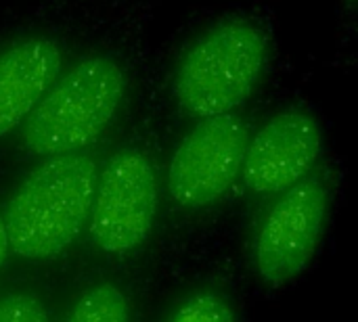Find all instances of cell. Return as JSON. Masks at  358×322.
I'll list each match as a JSON object with an SVG mask.
<instances>
[{
	"label": "cell",
	"instance_id": "4",
	"mask_svg": "<svg viewBox=\"0 0 358 322\" xmlns=\"http://www.w3.org/2000/svg\"><path fill=\"white\" fill-rule=\"evenodd\" d=\"M331 193L321 176H308L277 195L252 241V264L271 287L296 281L315 260L327 230Z\"/></svg>",
	"mask_w": 358,
	"mask_h": 322
},
{
	"label": "cell",
	"instance_id": "11",
	"mask_svg": "<svg viewBox=\"0 0 358 322\" xmlns=\"http://www.w3.org/2000/svg\"><path fill=\"white\" fill-rule=\"evenodd\" d=\"M0 322H50V316L38 295L19 291L0 300Z\"/></svg>",
	"mask_w": 358,
	"mask_h": 322
},
{
	"label": "cell",
	"instance_id": "2",
	"mask_svg": "<svg viewBox=\"0 0 358 322\" xmlns=\"http://www.w3.org/2000/svg\"><path fill=\"white\" fill-rule=\"evenodd\" d=\"M271 59L266 31L250 19H224L208 27L180 57L172 92L197 119L235 113L258 88Z\"/></svg>",
	"mask_w": 358,
	"mask_h": 322
},
{
	"label": "cell",
	"instance_id": "1",
	"mask_svg": "<svg viewBox=\"0 0 358 322\" xmlns=\"http://www.w3.org/2000/svg\"><path fill=\"white\" fill-rule=\"evenodd\" d=\"M96 178L90 155L44 157L4 205L2 220L10 251L29 262L59 258L90 216Z\"/></svg>",
	"mask_w": 358,
	"mask_h": 322
},
{
	"label": "cell",
	"instance_id": "12",
	"mask_svg": "<svg viewBox=\"0 0 358 322\" xmlns=\"http://www.w3.org/2000/svg\"><path fill=\"white\" fill-rule=\"evenodd\" d=\"M8 251H10V247H8V237H6L4 220H2V216H0V268H2V264L6 262Z\"/></svg>",
	"mask_w": 358,
	"mask_h": 322
},
{
	"label": "cell",
	"instance_id": "7",
	"mask_svg": "<svg viewBox=\"0 0 358 322\" xmlns=\"http://www.w3.org/2000/svg\"><path fill=\"white\" fill-rule=\"evenodd\" d=\"M321 153L317 117L304 109H283L250 136L241 178L252 193L277 197L313 176Z\"/></svg>",
	"mask_w": 358,
	"mask_h": 322
},
{
	"label": "cell",
	"instance_id": "6",
	"mask_svg": "<svg viewBox=\"0 0 358 322\" xmlns=\"http://www.w3.org/2000/svg\"><path fill=\"white\" fill-rule=\"evenodd\" d=\"M250 128L237 113L199 119L172 153L168 191L187 210L210 207L237 182L243 170Z\"/></svg>",
	"mask_w": 358,
	"mask_h": 322
},
{
	"label": "cell",
	"instance_id": "3",
	"mask_svg": "<svg viewBox=\"0 0 358 322\" xmlns=\"http://www.w3.org/2000/svg\"><path fill=\"white\" fill-rule=\"evenodd\" d=\"M126 92V73L109 54L80 59L55 80L21 128L38 157L80 153L113 122Z\"/></svg>",
	"mask_w": 358,
	"mask_h": 322
},
{
	"label": "cell",
	"instance_id": "10",
	"mask_svg": "<svg viewBox=\"0 0 358 322\" xmlns=\"http://www.w3.org/2000/svg\"><path fill=\"white\" fill-rule=\"evenodd\" d=\"M168 322H237V312L227 295L197 291L176 306Z\"/></svg>",
	"mask_w": 358,
	"mask_h": 322
},
{
	"label": "cell",
	"instance_id": "5",
	"mask_svg": "<svg viewBox=\"0 0 358 322\" xmlns=\"http://www.w3.org/2000/svg\"><path fill=\"white\" fill-rule=\"evenodd\" d=\"M159 203L157 170L138 149L117 151L96 178L88 235L109 254L124 256L141 247L155 222Z\"/></svg>",
	"mask_w": 358,
	"mask_h": 322
},
{
	"label": "cell",
	"instance_id": "8",
	"mask_svg": "<svg viewBox=\"0 0 358 322\" xmlns=\"http://www.w3.org/2000/svg\"><path fill=\"white\" fill-rule=\"evenodd\" d=\"M63 52L48 38H25L0 50V138L19 128L61 75Z\"/></svg>",
	"mask_w": 358,
	"mask_h": 322
},
{
	"label": "cell",
	"instance_id": "9",
	"mask_svg": "<svg viewBox=\"0 0 358 322\" xmlns=\"http://www.w3.org/2000/svg\"><path fill=\"white\" fill-rule=\"evenodd\" d=\"M65 322H130V306L117 285L101 283L78 298Z\"/></svg>",
	"mask_w": 358,
	"mask_h": 322
}]
</instances>
